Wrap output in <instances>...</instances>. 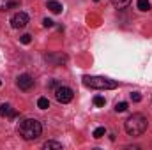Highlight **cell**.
<instances>
[{"instance_id": "obj_1", "label": "cell", "mask_w": 152, "mask_h": 150, "mask_svg": "<svg viewBox=\"0 0 152 150\" xmlns=\"http://www.w3.org/2000/svg\"><path fill=\"white\" fill-rule=\"evenodd\" d=\"M147 125H149V120L147 117H143L142 113H133L126 124H124V129L129 136H142L145 131H147Z\"/></svg>"}, {"instance_id": "obj_2", "label": "cell", "mask_w": 152, "mask_h": 150, "mask_svg": "<svg viewBox=\"0 0 152 150\" xmlns=\"http://www.w3.org/2000/svg\"><path fill=\"white\" fill-rule=\"evenodd\" d=\"M18 133L23 140L27 141H32V140H37L42 133V125L41 122L36 118H25L23 122H20V127H18Z\"/></svg>"}, {"instance_id": "obj_3", "label": "cell", "mask_w": 152, "mask_h": 150, "mask_svg": "<svg viewBox=\"0 0 152 150\" xmlns=\"http://www.w3.org/2000/svg\"><path fill=\"white\" fill-rule=\"evenodd\" d=\"M83 85L88 88L106 90V88H117V81H112L103 76H83Z\"/></svg>"}, {"instance_id": "obj_4", "label": "cell", "mask_w": 152, "mask_h": 150, "mask_svg": "<svg viewBox=\"0 0 152 150\" xmlns=\"http://www.w3.org/2000/svg\"><path fill=\"white\" fill-rule=\"evenodd\" d=\"M73 90L69 88V87H62V85H58L57 88H55V99L58 101V103H62V104H67V103H71L73 101Z\"/></svg>"}, {"instance_id": "obj_5", "label": "cell", "mask_w": 152, "mask_h": 150, "mask_svg": "<svg viewBox=\"0 0 152 150\" xmlns=\"http://www.w3.org/2000/svg\"><path fill=\"white\" fill-rule=\"evenodd\" d=\"M11 23H12L14 28H25L27 23H28V14L27 12H16L11 18Z\"/></svg>"}, {"instance_id": "obj_6", "label": "cell", "mask_w": 152, "mask_h": 150, "mask_svg": "<svg viewBox=\"0 0 152 150\" xmlns=\"http://www.w3.org/2000/svg\"><path fill=\"white\" fill-rule=\"evenodd\" d=\"M16 85L20 90H30L34 87V78L28 74H20L18 79H16Z\"/></svg>"}, {"instance_id": "obj_7", "label": "cell", "mask_w": 152, "mask_h": 150, "mask_svg": "<svg viewBox=\"0 0 152 150\" xmlns=\"http://www.w3.org/2000/svg\"><path fill=\"white\" fill-rule=\"evenodd\" d=\"M0 115L5 117V118H9V120H14V118L18 117V111H16L14 108H11L9 104H2V106H0Z\"/></svg>"}, {"instance_id": "obj_8", "label": "cell", "mask_w": 152, "mask_h": 150, "mask_svg": "<svg viewBox=\"0 0 152 150\" xmlns=\"http://www.w3.org/2000/svg\"><path fill=\"white\" fill-rule=\"evenodd\" d=\"M18 5H20L18 0H0V11H9V9H14Z\"/></svg>"}, {"instance_id": "obj_9", "label": "cell", "mask_w": 152, "mask_h": 150, "mask_svg": "<svg viewBox=\"0 0 152 150\" xmlns=\"http://www.w3.org/2000/svg\"><path fill=\"white\" fill-rule=\"evenodd\" d=\"M48 9H50L51 12L58 14V12L62 11V4H58V2H55V0H50V2H48Z\"/></svg>"}, {"instance_id": "obj_10", "label": "cell", "mask_w": 152, "mask_h": 150, "mask_svg": "<svg viewBox=\"0 0 152 150\" xmlns=\"http://www.w3.org/2000/svg\"><path fill=\"white\" fill-rule=\"evenodd\" d=\"M42 149H46V150H62V143H58V141H46V143L42 145Z\"/></svg>"}, {"instance_id": "obj_11", "label": "cell", "mask_w": 152, "mask_h": 150, "mask_svg": "<svg viewBox=\"0 0 152 150\" xmlns=\"http://www.w3.org/2000/svg\"><path fill=\"white\" fill-rule=\"evenodd\" d=\"M112 4H113L117 9H126L131 4V0H112Z\"/></svg>"}, {"instance_id": "obj_12", "label": "cell", "mask_w": 152, "mask_h": 150, "mask_svg": "<svg viewBox=\"0 0 152 150\" xmlns=\"http://www.w3.org/2000/svg\"><path fill=\"white\" fill-rule=\"evenodd\" d=\"M136 5H138L140 11H149V9H151V2H149V0H138Z\"/></svg>"}, {"instance_id": "obj_13", "label": "cell", "mask_w": 152, "mask_h": 150, "mask_svg": "<svg viewBox=\"0 0 152 150\" xmlns=\"http://www.w3.org/2000/svg\"><path fill=\"white\" fill-rule=\"evenodd\" d=\"M37 106L41 108V110H48V108H50V101H48L46 97H39L37 99Z\"/></svg>"}, {"instance_id": "obj_14", "label": "cell", "mask_w": 152, "mask_h": 150, "mask_svg": "<svg viewBox=\"0 0 152 150\" xmlns=\"http://www.w3.org/2000/svg\"><path fill=\"white\" fill-rule=\"evenodd\" d=\"M104 134H106V129H104V127H97V129L94 131V134H92V136H94L96 140H99V138H103Z\"/></svg>"}, {"instance_id": "obj_15", "label": "cell", "mask_w": 152, "mask_h": 150, "mask_svg": "<svg viewBox=\"0 0 152 150\" xmlns=\"http://www.w3.org/2000/svg\"><path fill=\"white\" fill-rule=\"evenodd\" d=\"M127 110V103H117L115 104V111L117 113H124Z\"/></svg>"}, {"instance_id": "obj_16", "label": "cell", "mask_w": 152, "mask_h": 150, "mask_svg": "<svg viewBox=\"0 0 152 150\" xmlns=\"http://www.w3.org/2000/svg\"><path fill=\"white\" fill-rule=\"evenodd\" d=\"M94 104H96V106H104V104H106V99H104L103 95H96V97H94Z\"/></svg>"}, {"instance_id": "obj_17", "label": "cell", "mask_w": 152, "mask_h": 150, "mask_svg": "<svg viewBox=\"0 0 152 150\" xmlns=\"http://www.w3.org/2000/svg\"><path fill=\"white\" fill-rule=\"evenodd\" d=\"M131 101H133V103H140V101H142L140 92H133V94H131Z\"/></svg>"}, {"instance_id": "obj_18", "label": "cell", "mask_w": 152, "mask_h": 150, "mask_svg": "<svg viewBox=\"0 0 152 150\" xmlns=\"http://www.w3.org/2000/svg\"><path fill=\"white\" fill-rule=\"evenodd\" d=\"M42 25H44L46 28H50V27H53V20H50V18H44V20H42Z\"/></svg>"}, {"instance_id": "obj_19", "label": "cell", "mask_w": 152, "mask_h": 150, "mask_svg": "<svg viewBox=\"0 0 152 150\" xmlns=\"http://www.w3.org/2000/svg\"><path fill=\"white\" fill-rule=\"evenodd\" d=\"M20 41H21V42H23V44H28V42H30V41H32V39H30V36H28V34H23V36H21V37H20Z\"/></svg>"}, {"instance_id": "obj_20", "label": "cell", "mask_w": 152, "mask_h": 150, "mask_svg": "<svg viewBox=\"0 0 152 150\" xmlns=\"http://www.w3.org/2000/svg\"><path fill=\"white\" fill-rule=\"evenodd\" d=\"M50 87H51V88H57V87H58V83H57L55 79H51V81H50Z\"/></svg>"}, {"instance_id": "obj_21", "label": "cell", "mask_w": 152, "mask_h": 150, "mask_svg": "<svg viewBox=\"0 0 152 150\" xmlns=\"http://www.w3.org/2000/svg\"><path fill=\"white\" fill-rule=\"evenodd\" d=\"M96 2H99V0H96Z\"/></svg>"}, {"instance_id": "obj_22", "label": "cell", "mask_w": 152, "mask_h": 150, "mask_svg": "<svg viewBox=\"0 0 152 150\" xmlns=\"http://www.w3.org/2000/svg\"><path fill=\"white\" fill-rule=\"evenodd\" d=\"M0 85H2V81H0Z\"/></svg>"}]
</instances>
